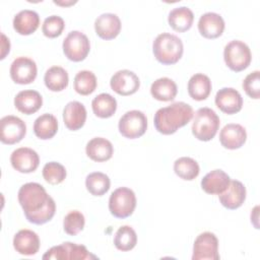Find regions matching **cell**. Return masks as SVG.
Masks as SVG:
<instances>
[{
    "mask_svg": "<svg viewBox=\"0 0 260 260\" xmlns=\"http://www.w3.org/2000/svg\"><path fill=\"white\" fill-rule=\"evenodd\" d=\"M18 201L26 219L35 224H44L51 220L56 211L54 199L39 183L29 182L18 190Z\"/></svg>",
    "mask_w": 260,
    "mask_h": 260,
    "instance_id": "6da1fadb",
    "label": "cell"
},
{
    "mask_svg": "<svg viewBox=\"0 0 260 260\" xmlns=\"http://www.w3.org/2000/svg\"><path fill=\"white\" fill-rule=\"evenodd\" d=\"M193 109L184 102H176L156 111L153 119L155 129L165 135L175 133L193 118Z\"/></svg>",
    "mask_w": 260,
    "mask_h": 260,
    "instance_id": "7a4b0ae2",
    "label": "cell"
},
{
    "mask_svg": "<svg viewBox=\"0 0 260 260\" xmlns=\"http://www.w3.org/2000/svg\"><path fill=\"white\" fill-rule=\"evenodd\" d=\"M183 43L181 39L169 32L159 34L152 44L155 59L164 65L177 63L183 55Z\"/></svg>",
    "mask_w": 260,
    "mask_h": 260,
    "instance_id": "3957f363",
    "label": "cell"
},
{
    "mask_svg": "<svg viewBox=\"0 0 260 260\" xmlns=\"http://www.w3.org/2000/svg\"><path fill=\"white\" fill-rule=\"evenodd\" d=\"M219 118L210 108H200L195 113L192 124V133L198 140H211L219 128Z\"/></svg>",
    "mask_w": 260,
    "mask_h": 260,
    "instance_id": "277c9868",
    "label": "cell"
},
{
    "mask_svg": "<svg viewBox=\"0 0 260 260\" xmlns=\"http://www.w3.org/2000/svg\"><path fill=\"white\" fill-rule=\"evenodd\" d=\"M223 59L231 70L240 72L250 65L252 55L249 47L244 42L234 40L224 47Z\"/></svg>",
    "mask_w": 260,
    "mask_h": 260,
    "instance_id": "5b68a950",
    "label": "cell"
},
{
    "mask_svg": "<svg viewBox=\"0 0 260 260\" xmlns=\"http://www.w3.org/2000/svg\"><path fill=\"white\" fill-rule=\"evenodd\" d=\"M135 207V193L127 187H120L116 189L110 196L109 209L111 214L117 218H126L130 216Z\"/></svg>",
    "mask_w": 260,
    "mask_h": 260,
    "instance_id": "8992f818",
    "label": "cell"
},
{
    "mask_svg": "<svg viewBox=\"0 0 260 260\" xmlns=\"http://www.w3.org/2000/svg\"><path fill=\"white\" fill-rule=\"evenodd\" d=\"M89 50L90 44L88 38L79 30L70 31L63 41V52L65 56L73 62L84 60Z\"/></svg>",
    "mask_w": 260,
    "mask_h": 260,
    "instance_id": "52a82bcc",
    "label": "cell"
},
{
    "mask_svg": "<svg viewBox=\"0 0 260 260\" xmlns=\"http://www.w3.org/2000/svg\"><path fill=\"white\" fill-rule=\"evenodd\" d=\"M118 127L124 137L135 139L145 133L147 129V119L141 111H128L120 118Z\"/></svg>",
    "mask_w": 260,
    "mask_h": 260,
    "instance_id": "ba28073f",
    "label": "cell"
},
{
    "mask_svg": "<svg viewBox=\"0 0 260 260\" xmlns=\"http://www.w3.org/2000/svg\"><path fill=\"white\" fill-rule=\"evenodd\" d=\"M193 260H217L218 240L213 233H201L195 240L193 246Z\"/></svg>",
    "mask_w": 260,
    "mask_h": 260,
    "instance_id": "9c48e42d",
    "label": "cell"
},
{
    "mask_svg": "<svg viewBox=\"0 0 260 260\" xmlns=\"http://www.w3.org/2000/svg\"><path fill=\"white\" fill-rule=\"evenodd\" d=\"M26 133L25 123L18 117L8 115L0 120V140L5 144H15Z\"/></svg>",
    "mask_w": 260,
    "mask_h": 260,
    "instance_id": "30bf717a",
    "label": "cell"
},
{
    "mask_svg": "<svg viewBox=\"0 0 260 260\" xmlns=\"http://www.w3.org/2000/svg\"><path fill=\"white\" fill-rule=\"evenodd\" d=\"M38 69L36 62L27 57L16 58L10 66V77L18 84L31 83L37 77Z\"/></svg>",
    "mask_w": 260,
    "mask_h": 260,
    "instance_id": "8fae6325",
    "label": "cell"
},
{
    "mask_svg": "<svg viewBox=\"0 0 260 260\" xmlns=\"http://www.w3.org/2000/svg\"><path fill=\"white\" fill-rule=\"evenodd\" d=\"M110 85L112 89L118 94L130 95L138 90L140 86V80L133 71L123 69L117 71L112 76Z\"/></svg>",
    "mask_w": 260,
    "mask_h": 260,
    "instance_id": "7c38bea8",
    "label": "cell"
},
{
    "mask_svg": "<svg viewBox=\"0 0 260 260\" xmlns=\"http://www.w3.org/2000/svg\"><path fill=\"white\" fill-rule=\"evenodd\" d=\"M10 162L19 173L28 174L37 170L40 164V157L34 149L29 147H19L11 153Z\"/></svg>",
    "mask_w": 260,
    "mask_h": 260,
    "instance_id": "4fadbf2b",
    "label": "cell"
},
{
    "mask_svg": "<svg viewBox=\"0 0 260 260\" xmlns=\"http://www.w3.org/2000/svg\"><path fill=\"white\" fill-rule=\"evenodd\" d=\"M215 105L223 113L233 115L242 110L243 98L233 87H222L215 94Z\"/></svg>",
    "mask_w": 260,
    "mask_h": 260,
    "instance_id": "5bb4252c",
    "label": "cell"
},
{
    "mask_svg": "<svg viewBox=\"0 0 260 260\" xmlns=\"http://www.w3.org/2000/svg\"><path fill=\"white\" fill-rule=\"evenodd\" d=\"M94 29L101 39L113 40L121 30V20L115 13H103L96 17Z\"/></svg>",
    "mask_w": 260,
    "mask_h": 260,
    "instance_id": "9a60e30c",
    "label": "cell"
},
{
    "mask_svg": "<svg viewBox=\"0 0 260 260\" xmlns=\"http://www.w3.org/2000/svg\"><path fill=\"white\" fill-rule=\"evenodd\" d=\"M247 139L246 129L236 123L226 124L219 133L221 145L228 149H237L244 145Z\"/></svg>",
    "mask_w": 260,
    "mask_h": 260,
    "instance_id": "2e32d148",
    "label": "cell"
},
{
    "mask_svg": "<svg viewBox=\"0 0 260 260\" xmlns=\"http://www.w3.org/2000/svg\"><path fill=\"white\" fill-rule=\"evenodd\" d=\"M219 201L228 209H237L246 199V187L238 180H231L224 192L218 195Z\"/></svg>",
    "mask_w": 260,
    "mask_h": 260,
    "instance_id": "e0dca14e",
    "label": "cell"
},
{
    "mask_svg": "<svg viewBox=\"0 0 260 260\" xmlns=\"http://www.w3.org/2000/svg\"><path fill=\"white\" fill-rule=\"evenodd\" d=\"M198 29L204 38L216 39L223 32L224 20L218 13L206 12L199 18Z\"/></svg>",
    "mask_w": 260,
    "mask_h": 260,
    "instance_id": "ac0fdd59",
    "label": "cell"
},
{
    "mask_svg": "<svg viewBox=\"0 0 260 260\" xmlns=\"http://www.w3.org/2000/svg\"><path fill=\"white\" fill-rule=\"evenodd\" d=\"M13 247L21 255H35L40 249L39 236L30 230H20L13 238Z\"/></svg>",
    "mask_w": 260,
    "mask_h": 260,
    "instance_id": "d6986e66",
    "label": "cell"
},
{
    "mask_svg": "<svg viewBox=\"0 0 260 260\" xmlns=\"http://www.w3.org/2000/svg\"><path fill=\"white\" fill-rule=\"evenodd\" d=\"M86 120V110L83 104L73 101L69 102L63 110V121L65 126L71 130L76 131L80 129Z\"/></svg>",
    "mask_w": 260,
    "mask_h": 260,
    "instance_id": "ffe728a7",
    "label": "cell"
},
{
    "mask_svg": "<svg viewBox=\"0 0 260 260\" xmlns=\"http://www.w3.org/2000/svg\"><path fill=\"white\" fill-rule=\"evenodd\" d=\"M42 105L43 98L37 90H21L14 98L15 108L25 115H31L38 112L41 109Z\"/></svg>",
    "mask_w": 260,
    "mask_h": 260,
    "instance_id": "44dd1931",
    "label": "cell"
},
{
    "mask_svg": "<svg viewBox=\"0 0 260 260\" xmlns=\"http://www.w3.org/2000/svg\"><path fill=\"white\" fill-rule=\"evenodd\" d=\"M229 175L222 170H213L201 180V188L208 194L219 195L225 191L230 184Z\"/></svg>",
    "mask_w": 260,
    "mask_h": 260,
    "instance_id": "7402d4cb",
    "label": "cell"
},
{
    "mask_svg": "<svg viewBox=\"0 0 260 260\" xmlns=\"http://www.w3.org/2000/svg\"><path fill=\"white\" fill-rule=\"evenodd\" d=\"M40 24L39 14L29 9H24L15 14L13 18V27L19 35L28 36L37 30Z\"/></svg>",
    "mask_w": 260,
    "mask_h": 260,
    "instance_id": "603a6c76",
    "label": "cell"
},
{
    "mask_svg": "<svg viewBox=\"0 0 260 260\" xmlns=\"http://www.w3.org/2000/svg\"><path fill=\"white\" fill-rule=\"evenodd\" d=\"M85 152L90 159L102 162L112 157L114 148L108 139L103 137H94L87 142Z\"/></svg>",
    "mask_w": 260,
    "mask_h": 260,
    "instance_id": "cb8c5ba5",
    "label": "cell"
},
{
    "mask_svg": "<svg viewBox=\"0 0 260 260\" xmlns=\"http://www.w3.org/2000/svg\"><path fill=\"white\" fill-rule=\"evenodd\" d=\"M194 20V14L189 7L181 6L176 7L169 13L168 21L173 29L179 32L188 30Z\"/></svg>",
    "mask_w": 260,
    "mask_h": 260,
    "instance_id": "d4e9b609",
    "label": "cell"
},
{
    "mask_svg": "<svg viewBox=\"0 0 260 260\" xmlns=\"http://www.w3.org/2000/svg\"><path fill=\"white\" fill-rule=\"evenodd\" d=\"M210 78L203 73H196L188 81V93L195 101H203L211 91Z\"/></svg>",
    "mask_w": 260,
    "mask_h": 260,
    "instance_id": "484cf974",
    "label": "cell"
},
{
    "mask_svg": "<svg viewBox=\"0 0 260 260\" xmlns=\"http://www.w3.org/2000/svg\"><path fill=\"white\" fill-rule=\"evenodd\" d=\"M178 92L176 82L168 77H161L154 80L150 86L151 95L161 102L173 101Z\"/></svg>",
    "mask_w": 260,
    "mask_h": 260,
    "instance_id": "4316f807",
    "label": "cell"
},
{
    "mask_svg": "<svg viewBox=\"0 0 260 260\" xmlns=\"http://www.w3.org/2000/svg\"><path fill=\"white\" fill-rule=\"evenodd\" d=\"M58 131V121L52 114H43L34 123V132L40 139H51Z\"/></svg>",
    "mask_w": 260,
    "mask_h": 260,
    "instance_id": "83f0119b",
    "label": "cell"
},
{
    "mask_svg": "<svg viewBox=\"0 0 260 260\" xmlns=\"http://www.w3.org/2000/svg\"><path fill=\"white\" fill-rule=\"evenodd\" d=\"M93 114L99 118H110L117 110V101L110 93H100L91 102Z\"/></svg>",
    "mask_w": 260,
    "mask_h": 260,
    "instance_id": "f1b7e54d",
    "label": "cell"
},
{
    "mask_svg": "<svg viewBox=\"0 0 260 260\" xmlns=\"http://www.w3.org/2000/svg\"><path fill=\"white\" fill-rule=\"evenodd\" d=\"M46 86L52 91H61L65 89L69 82L67 71L60 66H52L44 76Z\"/></svg>",
    "mask_w": 260,
    "mask_h": 260,
    "instance_id": "f546056e",
    "label": "cell"
},
{
    "mask_svg": "<svg viewBox=\"0 0 260 260\" xmlns=\"http://www.w3.org/2000/svg\"><path fill=\"white\" fill-rule=\"evenodd\" d=\"M174 171L181 179L192 181L199 175L200 169L195 159L188 156H182L175 160Z\"/></svg>",
    "mask_w": 260,
    "mask_h": 260,
    "instance_id": "4dcf8cb0",
    "label": "cell"
},
{
    "mask_svg": "<svg viewBox=\"0 0 260 260\" xmlns=\"http://www.w3.org/2000/svg\"><path fill=\"white\" fill-rule=\"evenodd\" d=\"M109 177L101 172H93L87 175L85 179V186L87 191L93 196H103L110 189Z\"/></svg>",
    "mask_w": 260,
    "mask_h": 260,
    "instance_id": "1f68e13d",
    "label": "cell"
},
{
    "mask_svg": "<svg viewBox=\"0 0 260 260\" xmlns=\"http://www.w3.org/2000/svg\"><path fill=\"white\" fill-rule=\"evenodd\" d=\"M137 243V235L135 231L129 225H122L115 234L114 244L120 251H130Z\"/></svg>",
    "mask_w": 260,
    "mask_h": 260,
    "instance_id": "d6a6232c",
    "label": "cell"
},
{
    "mask_svg": "<svg viewBox=\"0 0 260 260\" xmlns=\"http://www.w3.org/2000/svg\"><path fill=\"white\" fill-rule=\"evenodd\" d=\"M96 88V77L89 70H81L74 77V89L81 95H87Z\"/></svg>",
    "mask_w": 260,
    "mask_h": 260,
    "instance_id": "836d02e7",
    "label": "cell"
},
{
    "mask_svg": "<svg viewBox=\"0 0 260 260\" xmlns=\"http://www.w3.org/2000/svg\"><path fill=\"white\" fill-rule=\"evenodd\" d=\"M43 177L47 183L57 185L65 180L66 170L60 162L50 161L47 162L43 168Z\"/></svg>",
    "mask_w": 260,
    "mask_h": 260,
    "instance_id": "e575fe53",
    "label": "cell"
},
{
    "mask_svg": "<svg viewBox=\"0 0 260 260\" xmlns=\"http://www.w3.org/2000/svg\"><path fill=\"white\" fill-rule=\"evenodd\" d=\"M84 223V215L78 210H72L64 217L63 228L66 234L70 236H76L83 230Z\"/></svg>",
    "mask_w": 260,
    "mask_h": 260,
    "instance_id": "d590c367",
    "label": "cell"
},
{
    "mask_svg": "<svg viewBox=\"0 0 260 260\" xmlns=\"http://www.w3.org/2000/svg\"><path fill=\"white\" fill-rule=\"evenodd\" d=\"M64 26H65L64 19L61 16L51 15L44 20L42 25V30L47 38L54 39L59 37L62 34Z\"/></svg>",
    "mask_w": 260,
    "mask_h": 260,
    "instance_id": "8d00e7d4",
    "label": "cell"
},
{
    "mask_svg": "<svg viewBox=\"0 0 260 260\" xmlns=\"http://www.w3.org/2000/svg\"><path fill=\"white\" fill-rule=\"evenodd\" d=\"M243 88L250 98L255 100L260 98V72L258 70L246 76L243 81Z\"/></svg>",
    "mask_w": 260,
    "mask_h": 260,
    "instance_id": "74e56055",
    "label": "cell"
},
{
    "mask_svg": "<svg viewBox=\"0 0 260 260\" xmlns=\"http://www.w3.org/2000/svg\"><path fill=\"white\" fill-rule=\"evenodd\" d=\"M68 249V259L69 260H77V259H95L96 256L90 254L85 246L76 245L74 243L65 242Z\"/></svg>",
    "mask_w": 260,
    "mask_h": 260,
    "instance_id": "f35d334b",
    "label": "cell"
},
{
    "mask_svg": "<svg viewBox=\"0 0 260 260\" xmlns=\"http://www.w3.org/2000/svg\"><path fill=\"white\" fill-rule=\"evenodd\" d=\"M43 259H55V260H69L68 259V249L65 243L61 245L54 246L49 249L44 255Z\"/></svg>",
    "mask_w": 260,
    "mask_h": 260,
    "instance_id": "ab89813d",
    "label": "cell"
},
{
    "mask_svg": "<svg viewBox=\"0 0 260 260\" xmlns=\"http://www.w3.org/2000/svg\"><path fill=\"white\" fill-rule=\"evenodd\" d=\"M1 37H2V53H1V59H4L6 54L9 53V50H10V42L9 40L5 37L4 34H1Z\"/></svg>",
    "mask_w": 260,
    "mask_h": 260,
    "instance_id": "60d3db41",
    "label": "cell"
},
{
    "mask_svg": "<svg viewBox=\"0 0 260 260\" xmlns=\"http://www.w3.org/2000/svg\"><path fill=\"white\" fill-rule=\"evenodd\" d=\"M55 4L57 5H62V6H67V5H71V4H74L75 1H70V2H59V1H54Z\"/></svg>",
    "mask_w": 260,
    "mask_h": 260,
    "instance_id": "b9f144b4",
    "label": "cell"
}]
</instances>
